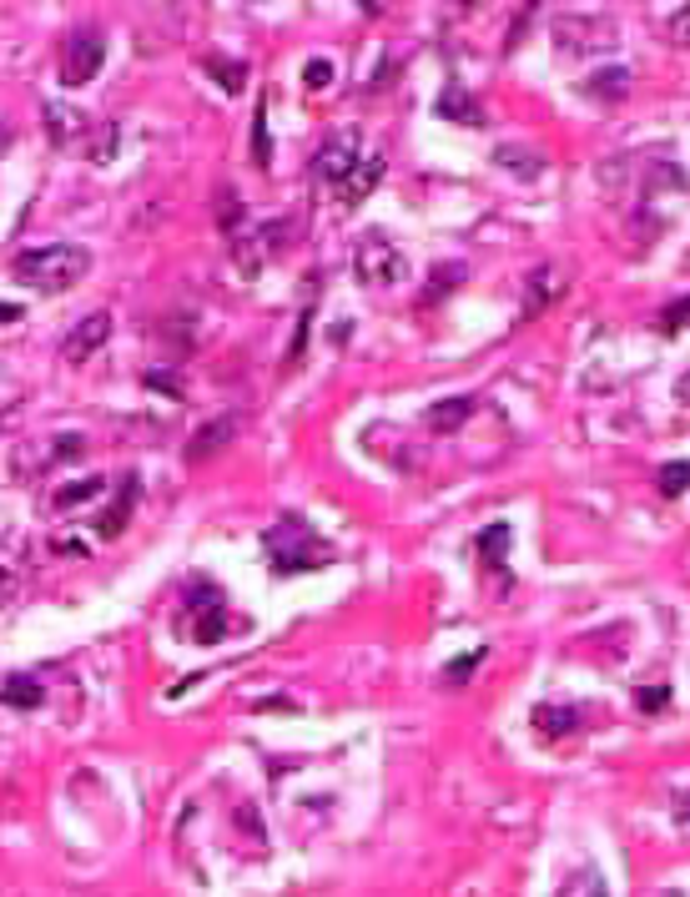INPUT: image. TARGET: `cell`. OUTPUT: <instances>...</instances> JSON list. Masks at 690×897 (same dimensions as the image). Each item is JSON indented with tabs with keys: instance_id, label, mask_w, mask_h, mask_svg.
I'll return each mask as SVG.
<instances>
[{
	"instance_id": "1",
	"label": "cell",
	"mask_w": 690,
	"mask_h": 897,
	"mask_svg": "<svg viewBox=\"0 0 690 897\" xmlns=\"http://www.w3.org/2000/svg\"><path fill=\"white\" fill-rule=\"evenodd\" d=\"M11 273H16L26 288H36V293L56 298V293L76 288V283L91 273V252H86V247H76V242H46V247H26V252H16Z\"/></svg>"
},
{
	"instance_id": "2",
	"label": "cell",
	"mask_w": 690,
	"mask_h": 897,
	"mask_svg": "<svg viewBox=\"0 0 690 897\" xmlns=\"http://www.w3.org/2000/svg\"><path fill=\"white\" fill-rule=\"evenodd\" d=\"M262 550H267V565L278 575H308L318 565H328L338 550L298 515H283L272 530H262Z\"/></svg>"
},
{
	"instance_id": "3",
	"label": "cell",
	"mask_w": 690,
	"mask_h": 897,
	"mask_svg": "<svg viewBox=\"0 0 690 897\" xmlns=\"http://www.w3.org/2000/svg\"><path fill=\"white\" fill-rule=\"evenodd\" d=\"M41 121H46L51 147H61V152H86L91 162H111L116 157V126L111 121H91L86 111L61 106V101H46Z\"/></svg>"
},
{
	"instance_id": "4",
	"label": "cell",
	"mask_w": 690,
	"mask_h": 897,
	"mask_svg": "<svg viewBox=\"0 0 690 897\" xmlns=\"http://www.w3.org/2000/svg\"><path fill=\"white\" fill-rule=\"evenodd\" d=\"M353 278L378 293V288L403 283V278H408V263H403V252H398L383 232H363V237H358V252H353Z\"/></svg>"
},
{
	"instance_id": "5",
	"label": "cell",
	"mask_w": 690,
	"mask_h": 897,
	"mask_svg": "<svg viewBox=\"0 0 690 897\" xmlns=\"http://www.w3.org/2000/svg\"><path fill=\"white\" fill-rule=\"evenodd\" d=\"M187 615H192V635L202 640V646H217V640L227 635V625H232V605L212 580H197L187 590Z\"/></svg>"
},
{
	"instance_id": "6",
	"label": "cell",
	"mask_w": 690,
	"mask_h": 897,
	"mask_svg": "<svg viewBox=\"0 0 690 897\" xmlns=\"http://www.w3.org/2000/svg\"><path fill=\"white\" fill-rule=\"evenodd\" d=\"M106 61V36L96 26H76L61 46V86H86Z\"/></svg>"
},
{
	"instance_id": "7",
	"label": "cell",
	"mask_w": 690,
	"mask_h": 897,
	"mask_svg": "<svg viewBox=\"0 0 690 897\" xmlns=\"http://www.w3.org/2000/svg\"><path fill=\"white\" fill-rule=\"evenodd\" d=\"M358 132H328L323 137V147H318V157H313V172L323 177V182H333V187H343L353 172H358Z\"/></svg>"
},
{
	"instance_id": "8",
	"label": "cell",
	"mask_w": 690,
	"mask_h": 897,
	"mask_svg": "<svg viewBox=\"0 0 690 897\" xmlns=\"http://www.w3.org/2000/svg\"><path fill=\"white\" fill-rule=\"evenodd\" d=\"M529 293H524V308H519V318H539L549 303H560L565 298V288H570V273L560 268V263H544V268H534L529 273V283H524Z\"/></svg>"
},
{
	"instance_id": "9",
	"label": "cell",
	"mask_w": 690,
	"mask_h": 897,
	"mask_svg": "<svg viewBox=\"0 0 690 897\" xmlns=\"http://www.w3.org/2000/svg\"><path fill=\"white\" fill-rule=\"evenodd\" d=\"M106 338H111V313H86V318L71 328V338L61 343V358H66V363H86Z\"/></svg>"
},
{
	"instance_id": "10",
	"label": "cell",
	"mask_w": 690,
	"mask_h": 897,
	"mask_svg": "<svg viewBox=\"0 0 690 897\" xmlns=\"http://www.w3.org/2000/svg\"><path fill=\"white\" fill-rule=\"evenodd\" d=\"M232 434H237V414H217V419H207V424L187 439L182 459H187V464H202V459H212L217 449H227V444H232Z\"/></svg>"
},
{
	"instance_id": "11",
	"label": "cell",
	"mask_w": 690,
	"mask_h": 897,
	"mask_svg": "<svg viewBox=\"0 0 690 897\" xmlns=\"http://www.w3.org/2000/svg\"><path fill=\"white\" fill-rule=\"evenodd\" d=\"M136 494H142V479L136 474H121V489H116V499H111V509L91 525L96 530V540H116L121 530H126V520H131V509H136Z\"/></svg>"
},
{
	"instance_id": "12",
	"label": "cell",
	"mask_w": 690,
	"mask_h": 897,
	"mask_svg": "<svg viewBox=\"0 0 690 897\" xmlns=\"http://www.w3.org/2000/svg\"><path fill=\"white\" fill-rule=\"evenodd\" d=\"M529 721H534V731H539L544 741H565L570 731H580L585 711H580V706H549V701H544V706H534Z\"/></svg>"
},
{
	"instance_id": "13",
	"label": "cell",
	"mask_w": 690,
	"mask_h": 897,
	"mask_svg": "<svg viewBox=\"0 0 690 897\" xmlns=\"http://www.w3.org/2000/svg\"><path fill=\"white\" fill-rule=\"evenodd\" d=\"M474 409H479V399H469V394H454V399H439V404L424 414V424H429L434 434H454V429H464V424L474 419Z\"/></svg>"
},
{
	"instance_id": "14",
	"label": "cell",
	"mask_w": 690,
	"mask_h": 897,
	"mask_svg": "<svg viewBox=\"0 0 690 897\" xmlns=\"http://www.w3.org/2000/svg\"><path fill=\"white\" fill-rule=\"evenodd\" d=\"M444 121H459V126H484V106L469 96V86H444L439 106H434Z\"/></svg>"
},
{
	"instance_id": "15",
	"label": "cell",
	"mask_w": 690,
	"mask_h": 897,
	"mask_svg": "<svg viewBox=\"0 0 690 897\" xmlns=\"http://www.w3.org/2000/svg\"><path fill=\"white\" fill-rule=\"evenodd\" d=\"M378 182H383V157H363V162H358V172L338 187V202H343V207H358V202H363Z\"/></svg>"
},
{
	"instance_id": "16",
	"label": "cell",
	"mask_w": 690,
	"mask_h": 897,
	"mask_svg": "<svg viewBox=\"0 0 690 897\" xmlns=\"http://www.w3.org/2000/svg\"><path fill=\"white\" fill-rule=\"evenodd\" d=\"M0 696H6V706H16V711H36V706L46 701V686H41L36 676H26V671H11Z\"/></svg>"
},
{
	"instance_id": "17",
	"label": "cell",
	"mask_w": 690,
	"mask_h": 897,
	"mask_svg": "<svg viewBox=\"0 0 690 897\" xmlns=\"http://www.w3.org/2000/svg\"><path fill=\"white\" fill-rule=\"evenodd\" d=\"M459 283H469V263H439V268L429 273V288L419 293V298H424V308H429V303H444Z\"/></svg>"
},
{
	"instance_id": "18",
	"label": "cell",
	"mask_w": 690,
	"mask_h": 897,
	"mask_svg": "<svg viewBox=\"0 0 690 897\" xmlns=\"http://www.w3.org/2000/svg\"><path fill=\"white\" fill-rule=\"evenodd\" d=\"M217 227L227 232V237H242L247 232V207H242V197L227 187V192H217Z\"/></svg>"
},
{
	"instance_id": "19",
	"label": "cell",
	"mask_w": 690,
	"mask_h": 897,
	"mask_svg": "<svg viewBox=\"0 0 690 897\" xmlns=\"http://www.w3.org/2000/svg\"><path fill=\"white\" fill-rule=\"evenodd\" d=\"M504 550H509V525H484L479 530V555L494 575H504Z\"/></svg>"
},
{
	"instance_id": "20",
	"label": "cell",
	"mask_w": 690,
	"mask_h": 897,
	"mask_svg": "<svg viewBox=\"0 0 690 897\" xmlns=\"http://www.w3.org/2000/svg\"><path fill=\"white\" fill-rule=\"evenodd\" d=\"M207 76L232 96V91H242L247 86V61H222V56H207Z\"/></svg>"
},
{
	"instance_id": "21",
	"label": "cell",
	"mask_w": 690,
	"mask_h": 897,
	"mask_svg": "<svg viewBox=\"0 0 690 897\" xmlns=\"http://www.w3.org/2000/svg\"><path fill=\"white\" fill-rule=\"evenodd\" d=\"M494 162H499V167H504V172H509V167H514V172H519V177H539V172H544V167H549V162H544V157H539V152H524V147H499V152H494Z\"/></svg>"
},
{
	"instance_id": "22",
	"label": "cell",
	"mask_w": 690,
	"mask_h": 897,
	"mask_svg": "<svg viewBox=\"0 0 690 897\" xmlns=\"http://www.w3.org/2000/svg\"><path fill=\"white\" fill-rule=\"evenodd\" d=\"M625 86H630V66H610V71H600V76L585 81V91H590V96H605V101L625 96Z\"/></svg>"
},
{
	"instance_id": "23",
	"label": "cell",
	"mask_w": 690,
	"mask_h": 897,
	"mask_svg": "<svg viewBox=\"0 0 690 897\" xmlns=\"http://www.w3.org/2000/svg\"><path fill=\"white\" fill-rule=\"evenodd\" d=\"M96 489H106V484H101V479H76V484H66V489L51 494V509H76V504H86Z\"/></svg>"
},
{
	"instance_id": "24",
	"label": "cell",
	"mask_w": 690,
	"mask_h": 897,
	"mask_svg": "<svg viewBox=\"0 0 690 897\" xmlns=\"http://www.w3.org/2000/svg\"><path fill=\"white\" fill-rule=\"evenodd\" d=\"M252 157H257V167H267V162H272V137H267V101H257V111H252Z\"/></svg>"
},
{
	"instance_id": "25",
	"label": "cell",
	"mask_w": 690,
	"mask_h": 897,
	"mask_svg": "<svg viewBox=\"0 0 690 897\" xmlns=\"http://www.w3.org/2000/svg\"><path fill=\"white\" fill-rule=\"evenodd\" d=\"M685 479H690V464H685V459H670V464L660 469V479H655V484H660V494H665V499H680V494H685Z\"/></svg>"
},
{
	"instance_id": "26",
	"label": "cell",
	"mask_w": 690,
	"mask_h": 897,
	"mask_svg": "<svg viewBox=\"0 0 690 897\" xmlns=\"http://www.w3.org/2000/svg\"><path fill=\"white\" fill-rule=\"evenodd\" d=\"M484 656H489V651L479 646V651H469V656H459V661H449V666H444V681H449V686H459V681H469V676H474V671L484 666Z\"/></svg>"
},
{
	"instance_id": "27",
	"label": "cell",
	"mask_w": 690,
	"mask_h": 897,
	"mask_svg": "<svg viewBox=\"0 0 690 897\" xmlns=\"http://www.w3.org/2000/svg\"><path fill=\"white\" fill-rule=\"evenodd\" d=\"M142 383H147V389H157V394H167V399H182V378L167 373V368H147Z\"/></svg>"
},
{
	"instance_id": "28",
	"label": "cell",
	"mask_w": 690,
	"mask_h": 897,
	"mask_svg": "<svg viewBox=\"0 0 690 897\" xmlns=\"http://www.w3.org/2000/svg\"><path fill=\"white\" fill-rule=\"evenodd\" d=\"M303 86H308V91H323V86H333V61L313 56V61L303 66Z\"/></svg>"
},
{
	"instance_id": "29",
	"label": "cell",
	"mask_w": 690,
	"mask_h": 897,
	"mask_svg": "<svg viewBox=\"0 0 690 897\" xmlns=\"http://www.w3.org/2000/svg\"><path fill=\"white\" fill-rule=\"evenodd\" d=\"M670 696H675L670 686H640V696H635V701H640V711H645V716H655V711H665V706H670Z\"/></svg>"
},
{
	"instance_id": "30",
	"label": "cell",
	"mask_w": 690,
	"mask_h": 897,
	"mask_svg": "<svg viewBox=\"0 0 690 897\" xmlns=\"http://www.w3.org/2000/svg\"><path fill=\"white\" fill-rule=\"evenodd\" d=\"M685 308H690V303H685V298H675V303H670V308L660 313V323H655V333H665V338H675V333H680V323H685Z\"/></svg>"
},
{
	"instance_id": "31",
	"label": "cell",
	"mask_w": 690,
	"mask_h": 897,
	"mask_svg": "<svg viewBox=\"0 0 690 897\" xmlns=\"http://www.w3.org/2000/svg\"><path fill=\"white\" fill-rule=\"evenodd\" d=\"M81 454H86V439H81V434H61V439L51 444V459H56V464H66V459H81Z\"/></svg>"
},
{
	"instance_id": "32",
	"label": "cell",
	"mask_w": 690,
	"mask_h": 897,
	"mask_svg": "<svg viewBox=\"0 0 690 897\" xmlns=\"http://www.w3.org/2000/svg\"><path fill=\"white\" fill-rule=\"evenodd\" d=\"M237 827H242V832H252L257 842H267V832H262V822H257V807H252V802H242V807H237Z\"/></svg>"
},
{
	"instance_id": "33",
	"label": "cell",
	"mask_w": 690,
	"mask_h": 897,
	"mask_svg": "<svg viewBox=\"0 0 690 897\" xmlns=\"http://www.w3.org/2000/svg\"><path fill=\"white\" fill-rule=\"evenodd\" d=\"M575 887H590V892H600L605 882H600L595 872H580V877H570V882H565V892H575Z\"/></svg>"
},
{
	"instance_id": "34",
	"label": "cell",
	"mask_w": 690,
	"mask_h": 897,
	"mask_svg": "<svg viewBox=\"0 0 690 897\" xmlns=\"http://www.w3.org/2000/svg\"><path fill=\"white\" fill-rule=\"evenodd\" d=\"M56 550H61V555H86V545H81V540H66V535L56 540Z\"/></svg>"
}]
</instances>
